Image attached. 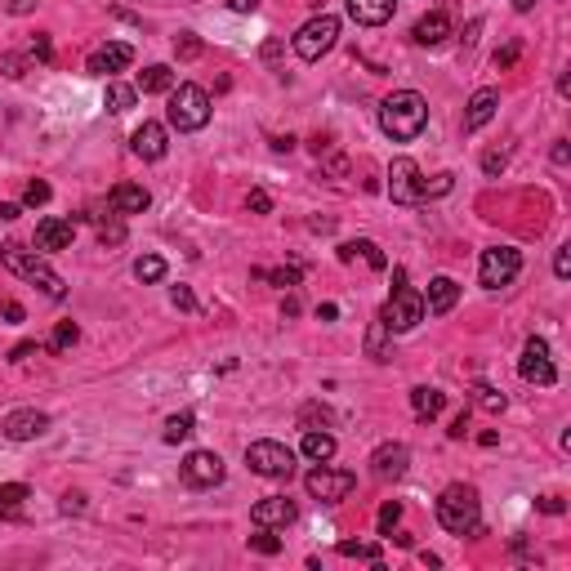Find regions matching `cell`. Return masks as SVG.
Here are the masks:
<instances>
[{
  "label": "cell",
  "mask_w": 571,
  "mask_h": 571,
  "mask_svg": "<svg viewBox=\"0 0 571 571\" xmlns=\"http://www.w3.org/2000/svg\"><path fill=\"white\" fill-rule=\"evenodd\" d=\"M210 121V94L202 85H174L170 89V125L179 134H192Z\"/></svg>",
  "instance_id": "obj_4"
},
{
  "label": "cell",
  "mask_w": 571,
  "mask_h": 571,
  "mask_svg": "<svg viewBox=\"0 0 571 571\" xmlns=\"http://www.w3.org/2000/svg\"><path fill=\"white\" fill-rule=\"evenodd\" d=\"M518 54H523V45H504V49H495V67H514L518 63Z\"/></svg>",
  "instance_id": "obj_43"
},
{
  "label": "cell",
  "mask_w": 571,
  "mask_h": 571,
  "mask_svg": "<svg viewBox=\"0 0 571 571\" xmlns=\"http://www.w3.org/2000/svg\"><path fill=\"white\" fill-rule=\"evenodd\" d=\"M540 509H545V514H563L567 504H563V495H545V500H540Z\"/></svg>",
  "instance_id": "obj_53"
},
{
  "label": "cell",
  "mask_w": 571,
  "mask_h": 571,
  "mask_svg": "<svg viewBox=\"0 0 571 571\" xmlns=\"http://www.w3.org/2000/svg\"><path fill=\"white\" fill-rule=\"evenodd\" d=\"M523 273V254L514 250V245H491L483 250V264H478V282L487 286V290H500V286H509L514 277Z\"/></svg>",
  "instance_id": "obj_8"
},
{
  "label": "cell",
  "mask_w": 571,
  "mask_h": 571,
  "mask_svg": "<svg viewBox=\"0 0 571 571\" xmlns=\"http://www.w3.org/2000/svg\"><path fill=\"white\" fill-rule=\"evenodd\" d=\"M389 335H393V330L384 327V322H375V327L367 330V353L375 362H389V358H393V353H389Z\"/></svg>",
  "instance_id": "obj_32"
},
{
  "label": "cell",
  "mask_w": 571,
  "mask_h": 571,
  "mask_svg": "<svg viewBox=\"0 0 571 571\" xmlns=\"http://www.w3.org/2000/svg\"><path fill=\"white\" fill-rule=\"evenodd\" d=\"M429 192H433V197H442V192H451V174H438L433 183H424V197H429Z\"/></svg>",
  "instance_id": "obj_48"
},
{
  "label": "cell",
  "mask_w": 571,
  "mask_h": 571,
  "mask_svg": "<svg viewBox=\"0 0 571 571\" xmlns=\"http://www.w3.org/2000/svg\"><path fill=\"white\" fill-rule=\"evenodd\" d=\"M304 487L313 500H322V504H339L348 491L358 487V473H348V469H327V464H317L308 478H304Z\"/></svg>",
  "instance_id": "obj_10"
},
{
  "label": "cell",
  "mask_w": 571,
  "mask_h": 571,
  "mask_svg": "<svg viewBox=\"0 0 571 571\" xmlns=\"http://www.w3.org/2000/svg\"><path fill=\"white\" fill-rule=\"evenodd\" d=\"M77 339H81L77 322H58L54 335H49V353H67V348H77Z\"/></svg>",
  "instance_id": "obj_34"
},
{
  "label": "cell",
  "mask_w": 571,
  "mask_h": 571,
  "mask_svg": "<svg viewBox=\"0 0 571 571\" xmlns=\"http://www.w3.org/2000/svg\"><path fill=\"white\" fill-rule=\"evenodd\" d=\"M518 375H523L527 384H535V389H549V384H558V367H554V358H549V344H545L540 335H531L527 344H523Z\"/></svg>",
  "instance_id": "obj_9"
},
{
  "label": "cell",
  "mask_w": 571,
  "mask_h": 571,
  "mask_svg": "<svg viewBox=\"0 0 571 571\" xmlns=\"http://www.w3.org/2000/svg\"><path fill=\"white\" fill-rule=\"evenodd\" d=\"M410 36H415V45H424V49H433V45H442L451 36V18L447 9H433V14H424L415 27H410Z\"/></svg>",
  "instance_id": "obj_20"
},
{
  "label": "cell",
  "mask_w": 571,
  "mask_h": 571,
  "mask_svg": "<svg viewBox=\"0 0 571 571\" xmlns=\"http://www.w3.org/2000/svg\"><path fill=\"white\" fill-rule=\"evenodd\" d=\"M554 277H558V282H567L571 277V245H563V250L554 254Z\"/></svg>",
  "instance_id": "obj_42"
},
{
  "label": "cell",
  "mask_w": 571,
  "mask_h": 571,
  "mask_svg": "<svg viewBox=\"0 0 571 571\" xmlns=\"http://www.w3.org/2000/svg\"><path fill=\"white\" fill-rule=\"evenodd\" d=\"M32 353H36V344H18V348H14V353H9V362H27V358H32Z\"/></svg>",
  "instance_id": "obj_54"
},
{
  "label": "cell",
  "mask_w": 571,
  "mask_h": 571,
  "mask_svg": "<svg viewBox=\"0 0 571 571\" xmlns=\"http://www.w3.org/2000/svg\"><path fill=\"white\" fill-rule=\"evenodd\" d=\"M451 438H464V433H469V410H460V415H455V420H451V429H447Z\"/></svg>",
  "instance_id": "obj_49"
},
{
  "label": "cell",
  "mask_w": 571,
  "mask_h": 571,
  "mask_svg": "<svg viewBox=\"0 0 571 571\" xmlns=\"http://www.w3.org/2000/svg\"><path fill=\"white\" fill-rule=\"evenodd\" d=\"M344 5H348V18L362 23V27H379V23H389L393 9H398V0H344Z\"/></svg>",
  "instance_id": "obj_21"
},
{
  "label": "cell",
  "mask_w": 571,
  "mask_h": 571,
  "mask_svg": "<svg viewBox=\"0 0 571 571\" xmlns=\"http://www.w3.org/2000/svg\"><path fill=\"white\" fill-rule=\"evenodd\" d=\"M99 242L103 245H121L125 242V214H108V219H99Z\"/></svg>",
  "instance_id": "obj_35"
},
{
  "label": "cell",
  "mask_w": 571,
  "mask_h": 571,
  "mask_svg": "<svg viewBox=\"0 0 571 571\" xmlns=\"http://www.w3.org/2000/svg\"><path fill=\"white\" fill-rule=\"evenodd\" d=\"M0 317H5L9 327H18V322H23V308H18L14 299H5V304H0Z\"/></svg>",
  "instance_id": "obj_47"
},
{
  "label": "cell",
  "mask_w": 571,
  "mask_h": 571,
  "mask_svg": "<svg viewBox=\"0 0 571 571\" xmlns=\"http://www.w3.org/2000/svg\"><path fill=\"white\" fill-rule=\"evenodd\" d=\"M23 214V205H0V219H18Z\"/></svg>",
  "instance_id": "obj_59"
},
{
  "label": "cell",
  "mask_w": 571,
  "mask_h": 571,
  "mask_svg": "<svg viewBox=\"0 0 571 571\" xmlns=\"http://www.w3.org/2000/svg\"><path fill=\"white\" fill-rule=\"evenodd\" d=\"M27 495L32 491L23 487V483H0V518H18L23 504H27Z\"/></svg>",
  "instance_id": "obj_28"
},
{
  "label": "cell",
  "mask_w": 571,
  "mask_h": 571,
  "mask_svg": "<svg viewBox=\"0 0 571 571\" xmlns=\"http://www.w3.org/2000/svg\"><path fill=\"white\" fill-rule=\"evenodd\" d=\"M108 202H112L117 214H143V210L152 205V197H148V188H139V183H117V188L108 192Z\"/></svg>",
  "instance_id": "obj_23"
},
{
  "label": "cell",
  "mask_w": 571,
  "mask_h": 571,
  "mask_svg": "<svg viewBox=\"0 0 571 571\" xmlns=\"http://www.w3.org/2000/svg\"><path fill=\"white\" fill-rule=\"evenodd\" d=\"M45 429H49V415L45 410H36V407H23V410H9L5 415V438L9 442H32V438H41Z\"/></svg>",
  "instance_id": "obj_14"
},
{
  "label": "cell",
  "mask_w": 571,
  "mask_h": 571,
  "mask_svg": "<svg viewBox=\"0 0 571 571\" xmlns=\"http://www.w3.org/2000/svg\"><path fill=\"white\" fill-rule=\"evenodd\" d=\"M130 63H134V49L125 41H108L85 58V72H89V77H112V72H125Z\"/></svg>",
  "instance_id": "obj_13"
},
{
  "label": "cell",
  "mask_w": 571,
  "mask_h": 571,
  "mask_svg": "<svg viewBox=\"0 0 571 571\" xmlns=\"http://www.w3.org/2000/svg\"><path fill=\"white\" fill-rule=\"evenodd\" d=\"M192 429H197V415H192V410H179V415L165 420V442H188Z\"/></svg>",
  "instance_id": "obj_29"
},
{
  "label": "cell",
  "mask_w": 571,
  "mask_h": 571,
  "mask_svg": "<svg viewBox=\"0 0 571 571\" xmlns=\"http://www.w3.org/2000/svg\"><path fill=\"white\" fill-rule=\"evenodd\" d=\"M130 148H134V157H143V161H161L165 148H170L165 125L161 121H143L134 134H130Z\"/></svg>",
  "instance_id": "obj_17"
},
{
  "label": "cell",
  "mask_w": 571,
  "mask_h": 571,
  "mask_svg": "<svg viewBox=\"0 0 571 571\" xmlns=\"http://www.w3.org/2000/svg\"><path fill=\"white\" fill-rule=\"evenodd\" d=\"M304 455H308L313 464H327L330 455H335V438L322 433V429H304Z\"/></svg>",
  "instance_id": "obj_27"
},
{
  "label": "cell",
  "mask_w": 571,
  "mask_h": 571,
  "mask_svg": "<svg viewBox=\"0 0 571 571\" xmlns=\"http://www.w3.org/2000/svg\"><path fill=\"white\" fill-rule=\"evenodd\" d=\"M245 464H250V473H259V478H290L295 473V451L286 447V442H250L245 447Z\"/></svg>",
  "instance_id": "obj_7"
},
{
  "label": "cell",
  "mask_w": 571,
  "mask_h": 571,
  "mask_svg": "<svg viewBox=\"0 0 571 571\" xmlns=\"http://www.w3.org/2000/svg\"><path fill=\"white\" fill-rule=\"evenodd\" d=\"M63 509H67V514H72V509L81 514V509H85V495H63Z\"/></svg>",
  "instance_id": "obj_56"
},
{
  "label": "cell",
  "mask_w": 571,
  "mask_h": 571,
  "mask_svg": "<svg viewBox=\"0 0 571 571\" xmlns=\"http://www.w3.org/2000/svg\"><path fill=\"white\" fill-rule=\"evenodd\" d=\"M223 5H228L233 14H254V9H259V0H223Z\"/></svg>",
  "instance_id": "obj_51"
},
{
  "label": "cell",
  "mask_w": 571,
  "mask_h": 571,
  "mask_svg": "<svg viewBox=\"0 0 571 571\" xmlns=\"http://www.w3.org/2000/svg\"><path fill=\"white\" fill-rule=\"evenodd\" d=\"M0 264L14 273V277H23V282H32V286H41V295L45 299H63L67 295V286H63V277L45 264L36 250H27V245H18V242H9V245H0Z\"/></svg>",
  "instance_id": "obj_2"
},
{
  "label": "cell",
  "mask_w": 571,
  "mask_h": 571,
  "mask_svg": "<svg viewBox=\"0 0 571 571\" xmlns=\"http://www.w3.org/2000/svg\"><path fill=\"white\" fill-rule=\"evenodd\" d=\"M407 464H410V451L402 447V442H384V447H375V455H370V473L379 478V483H398L402 473H407Z\"/></svg>",
  "instance_id": "obj_16"
},
{
  "label": "cell",
  "mask_w": 571,
  "mask_h": 571,
  "mask_svg": "<svg viewBox=\"0 0 571 571\" xmlns=\"http://www.w3.org/2000/svg\"><path fill=\"white\" fill-rule=\"evenodd\" d=\"M531 5H535V0H514V9H518V14H527Z\"/></svg>",
  "instance_id": "obj_60"
},
{
  "label": "cell",
  "mask_w": 571,
  "mask_h": 571,
  "mask_svg": "<svg viewBox=\"0 0 571 571\" xmlns=\"http://www.w3.org/2000/svg\"><path fill=\"white\" fill-rule=\"evenodd\" d=\"M438 523H442L451 535H473V531L483 527L478 491L464 487V483H451V487L438 495Z\"/></svg>",
  "instance_id": "obj_3"
},
{
  "label": "cell",
  "mask_w": 571,
  "mask_h": 571,
  "mask_svg": "<svg viewBox=\"0 0 571 571\" xmlns=\"http://www.w3.org/2000/svg\"><path fill=\"white\" fill-rule=\"evenodd\" d=\"M170 304L183 308V313H197V295H192L188 286H174V290H170Z\"/></svg>",
  "instance_id": "obj_41"
},
{
  "label": "cell",
  "mask_w": 571,
  "mask_h": 571,
  "mask_svg": "<svg viewBox=\"0 0 571 571\" xmlns=\"http://www.w3.org/2000/svg\"><path fill=\"white\" fill-rule=\"evenodd\" d=\"M379 322L393 330V335H407L424 322V295L420 290H410V286H398L389 299H384V308H379Z\"/></svg>",
  "instance_id": "obj_6"
},
{
  "label": "cell",
  "mask_w": 571,
  "mask_h": 571,
  "mask_svg": "<svg viewBox=\"0 0 571 571\" xmlns=\"http://www.w3.org/2000/svg\"><path fill=\"white\" fill-rule=\"evenodd\" d=\"M398 523H402V504H398V500H389V504L379 509V535H393Z\"/></svg>",
  "instance_id": "obj_38"
},
{
  "label": "cell",
  "mask_w": 571,
  "mask_h": 571,
  "mask_svg": "<svg viewBox=\"0 0 571 571\" xmlns=\"http://www.w3.org/2000/svg\"><path fill=\"white\" fill-rule=\"evenodd\" d=\"M179 473H183V483L197 491H210L223 483V460L214 455V451H192V455H183V464H179Z\"/></svg>",
  "instance_id": "obj_12"
},
{
  "label": "cell",
  "mask_w": 571,
  "mask_h": 571,
  "mask_svg": "<svg viewBox=\"0 0 571 571\" xmlns=\"http://www.w3.org/2000/svg\"><path fill=\"white\" fill-rule=\"evenodd\" d=\"M358 254L367 259V264H370V268H375V273H384V268H389V259H384V250H379V245H375V242H344V245H339V259H344V264H353Z\"/></svg>",
  "instance_id": "obj_26"
},
{
  "label": "cell",
  "mask_w": 571,
  "mask_h": 571,
  "mask_svg": "<svg viewBox=\"0 0 571 571\" xmlns=\"http://www.w3.org/2000/svg\"><path fill=\"white\" fill-rule=\"evenodd\" d=\"M295 518H299V509H295L290 495H264V500L250 509V523H254V527H286V523H295Z\"/></svg>",
  "instance_id": "obj_15"
},
{
  "label": "cell",
  "mask_w": 571,
  "mask_h": 571,
  "mask_svg": "<svg viewBox=\"0 0 571 571\" xmlns=\"http://www.w3.org/2000/svg\"><path fill=\"white\" fill-rule=\"evenodd\" d=\"M36 0H9V14H32Z\"/></svg>",
  "instance_id": "obj_55"
},
{
  "label": "cell",
  "mask_w": 571,
  "mask_h": 571,
  "mask_svg": "<svg viewBox=\"0 0 571 571\" xmlns=\"http://www.w3.org/2000/svg\"><path fill=\"white\" fill-rule=\"evenodd\" d=\"M483 170H487V174H500V170H504V152H487V157H483Z\"/></svg>",
  "instance_id": "obj_50"
},
{
  "label": "cell",
  "mask_w": 571,
  "mask_h": 571,
  "mask_svg": "<svg viewBox=\"0 0 571 571\" xmlns=\"http://www.w3.org/2000/svg\"><path fill=\"white\" fill-rule=\"evenodd\" d=\"M32 58H41V63L54 58V45H49V36H36V41H32Z\"/></svg>",
  "instance_id": "obj_46"
},
{
  "label": "cell",
  "mask_w": 571,
  "mask_h": 571,
  "mask_svg": "<svg viewBox=\"0 0 571 571\" xmlns=\"http://www.w3.org/2000/svg\"><path fill=\"white\" fill-rule=\"evenodd\" d=\"M250 549L264 554V558H273V554H282V540L273 535V527H259L254 535H250Z\"/></svg>",
  "instance_id": "obj_36"
},
{
  "label": "cell",
  "mask_w": 571,
  "mask_h": 571,
  "mask_svg": "<svg viewBox=\"0 0 571 571\" xmlns=\"http://www.w3.org/2000/svg\"><path fill=\"white\" fill-rule=\"evenodd\" d=\"M424 125H429V103L415 89H398V94H389L379 103V130L389 139H398V143H410Z\"/></svg>",
  "instance_id": "obj_1"
},
{
  "label": "cell",
  "mask_w": 571,
  "mask_h": 571,
  "mask_svg": "<svg viewBox=\"0 0 571 571\" xmlns=\"http://www.w3.org/2000/svg\"><path fill=\"white\" fill-rule=\"evenodd\" d=\"M174 54H179V58H197V54H202V36L179 32V36H174Z\"/></svg>",
  "instance_id": "obj_40"
},
{
  "label": "cell",
  "mask_w": 571,
  "mask_h": 571,
  "mask_svg": "<svg viewBox=\"0 0 571 571\" xmlns=\"http://www.w3.org/2000/svg\"><path fill=\"white\" fill-rule=\"evenodd\" d=\"M455 304H460V286L451 282V277H433V282H429V295H424V313L447 317Z\"/></svg>",
  "instance_id": "obj_22"
},
{
  "label": "cell",
  "mask_w": 571,
  "mask_h": 571,
  "mask_svg": "<svg viewBox=\"0 0 571 571\" xmlns=\"http://www.w3.org/2000/svg\"><path fill=\"white\" fill-rule=\"evenodd\" d=\"M139 94H170L174 89V72L165 67V63H152V67H143L139 72V85H134Z\"/></svg>",
  "instance_id": "obj_25"
},
{
  "label": "cell",
  "mask_w": 571,
  "mask_h": 571,
  "mask_svg": "<svg viewBox=\"0 0 571 571\" xmlns=\"http://www.w3.org/2000/svg\"><path fill=\"white\" fill-rule=\"evenodd\" d=\"M339 41V18L335 14H317V18H308L299 32H295V54L304 58V63H317L322 54H330Z\"/></svg>",
  "instance_id": "obj_5"
},
{
  "label": "cell",
  "mask_w": 571,
  "mask_h": 571,
  "mask_svg": "<svg viewBox=\"0 0 571 571\" xmlns=\"http://www.w3.org/2000/svg\"><path fill=\"white\" fill-rule=\"evenodd\" d=\"M245 205H250V210H254V214H268V210H273V197H268V192H264V188H254V192H250V197H245Z\"/></svg>",
  "instance_id": "obj_44"
},
{
  "label": "cell",
  "mask_w": 571,
  "mask_h": 571,
  "mask_svg": "<svg viewBox=\"0 0 571 571\" xmlns=\"http://www.w3.org/2000/svg\"><path fill=\"white\" fill-rule=\"evenodd\" d=\"M134 277H139V282H161L165 277V259L161 254H139V259H134Z\"/></svg>",
  "instance_id": "obj_33"
},
{
  "label": "cell",
  "mask_w": 571,
  "mask_h": 571,
  "mask_svg": "<svg viewBox=\"0 0 571 571\" xmlns=\"http://www.w3.org/2000/svg\"><path fill=\"white\" fill-rule=\"evenodd\" d=\"M273 286H299V268H277V273H264Z\"/></svg>",
  "instance_id": "obj_45"
},
{
  "label": "cell",
  "mask_w": 571,
  "mask_h": 571,
  "mask_svg": "<svg viewBox=\"0 0 571 571\" xmlns=\"http://www.w3.org/2000/svg\"><path fill=\"white\" fill-rule=\"evenodd\" d=\"M5 77H23V54H9V58H5Z\"/></svg>",
  "instance_id": "obj_52"
},
{
  "label": "cell",
  "mask_w": 571,
  "mask_h": 571,
  "mask_svg": "<svg viewBox=\"0 0 571 571\" xmlns=\"http://www.w3.org/2000/svg\"><path fill=\"white\" fill-rule=\"evenodd\" d=\"M389 197L398 205L424 202V179H420V165L410 161V157H398V161L389 165Z\"/></svg>",
  "instance_id": "obj_11"
},
{
  "label": "cell",
  "mask_w": 571,
  "mask_h": 571,
  "mask_svg": "<svg viewBox=\"0 0 571 571\" xmlns=\"http://www.w3.org/2000/svg\"><path fill=\"white\" fill-rule=\"evenodd\" d=\"M473 402H478L483 410H491V415H500V410L509 407V402H504V393H495L491 384H478V389H473Z\"/></svg>",
  "instance_id": "obj_37"
},
{
  "label": "cell",
  "mask_w": 571,
  "mask_h": 571,
  "mask_svg": "<svg viewBox=\"0 0 571 571\" xmlns=\"http://www.w3.org/2000/svg\"><path fill=\"white\" fill-rule=\"evenodd\" d=\"M277 54H282V41H268V45H264V58H268V63H273Z\"/></svg>",
  "instance_id": "obj_58"
},
{
  "label": "cell",
  "mask_w": 571,
  "mask_h": 571,
  "mask_svg": "<svg viewBox=\"0 0 571 571\" xmlns=\"http://www.w3.org/2000/svg\"><path fill=\"white\" fill-rule=\"evenodd\" d=\"M495 108H500V94H495V89H473V99H469V108H464V134H478V130L495 117Z\"/></svg>",
  "instance_id": "obj_18"
},
{
  "label": "cell",
  "mask_w": 571,
  "mask_h": 571,
  "mask_svg": "<svg viewBox=\"0 0 571 571\" xmlns=\"http://www.w3.org/2000/svg\"><path fill=\"white\" fill-rule=\"evenodd\" d=\"M49 197H54V192H49V183H45V179H32V183H27V192H23V205H32V210H36V205H45Z\"/></svg>",
  "instance_id": "obj_39"
},
{
  "label": "cell",
  "mask_w": 571,
  "mask_h": 571,
  "mask_svg": "<svg viewBox=\"0 0 571 571\" xmlns=\"http://www.w3.org/2000/svg\"><path fill=\"white\" fill-rule=\"evenodd\" d=\"M134 103H139V89H134V85H121V81L108 85V112H130Z\"/></svg>",
  "instance_id": "obj_31"
},
{
  "label": "cell",
  "mask_w": 571,
  "mask_h": 571,
  "mask_svg": "<svg viewBox=\"0 0 571 571\" xmlns=\"http://www.w3.org/2000/svg\"><path fill=\"white\" fill-rule=\"evenodd\" d=\"M442 407H447V393H438V389H429V384L410 389V410H415V420H438Z\"/></svg>",
  "instance_id": "obj_24"
},
{
  "label": "cell",
  "mask_w": 571,
  "mask_h": 571,
  "mask_svg": "<svg viewBox=\"0 0 571 571\" xmlns=\"http://www.w3.org/2000/svg\"><path fill=\"white\" fill-rule=\"evenodd\" d=\"M339 554L344 558H362V563H384V549L379 545H367V540H339Z\"/></svg>",
  "instance_id": "obj_30"
},
{
  "label": "cell",
  "mask_w": 571,
  "mask_h": 571,
  "mask_svg": "<svg viewBox=\"0 0 571 571\" xmlns=\"http://www.w3.org/2000/svg\"><path fill=\"white\" fill-rule=\"evenodd\" d=\"M77 242V223L72 219H41L36 223V245L41 250H67Z\"/></svg>",
  "instance_id": "obj_19"
},
{
  "label": "cell",
  "mask_w": 571,
  "mask_h": 571,
  "mask_svg": "<svg viewBox=\"0 0 571 571\" xmlns=\"http://www.w3.org/2000/svg\"><path fill=\"white\" fill-rule=\"evenodd\" d=\"M317 317H322V322H335V317H339V308H335V304H322V308H317Z\"/></svg>",
  "instance_id": "obj_57"
}]
</instances>
